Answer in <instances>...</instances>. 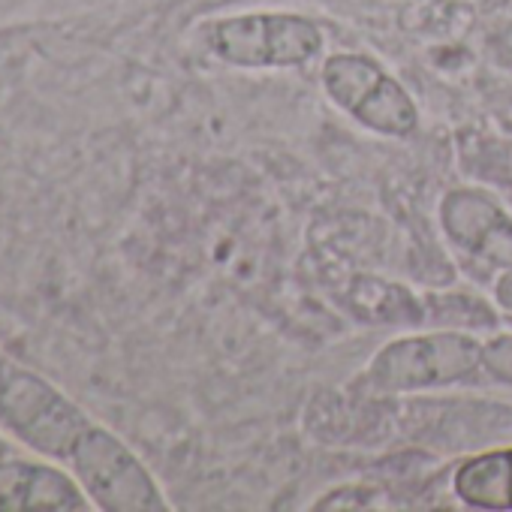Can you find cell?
Instances as JSON below:
<instances>
[{"instance_id": "cell-1", "label": "cell", "mask_w": 512, "mask_h": 512, "mask_svg": "<svg viewBox=\"0 0 512 512\" xmlns=\"http://www.w3.org/2000/svg\"><path fill=\"white\" fill-rule=\"evenodd\" d=\"M482 371V341L470 332L431 329L383 344L362 371L371 395H416L455 386Z\"/></svg>"}, {"instance_id": "cell-2", "label": "cell", "mask_w": 512, "mask_h": 512, "mask_svg": "<svg viewBox=\"0 0 512 512\" xmlns=\"http://www.w3.org/2000/svg\"><path fill=\"white\" fill-rule=\"evenodd\" d=\"M205 43L229 67L284 70L314 61L323 52V31L296 13H244L211 22Z\"/></svg>"}, {"instance_id": "cell-3", "label": "cell", "mask_w": 512, "mask_h": 512, "mask_svg": "<svg viewBox=\"0 0 512 512\" xmlns=\"http://www.w3.org/2000/svg\"><path fill=\"white\" fill-rule=\"evenodd\" d=\"M79 485L91 503L103 512H166L163 497L151 470L136 452L112 431L91 425L67 458Z\"/></svg>"}, {"instance_id": "cell-4", "label": "cell", "mask_w": 512, "mask_h": 512, "mask_svg": "<svg viewBox=\"0 0 512 512\" xmlns=\"http://www.w3.org/2000/svg\"><path fill=\"white\" fill-rule=\"evenodd\" d=\"M326 97L365 130L380 136H410L419 127V106L407 88L368 55H332L320 70Z\"/></svg>"}, {"instance_id": "cell-5", "label": "cell", "mask_w": 512, "mask_h": 512, "mask_svg": "<svg viewBox=\"0 0 512 512\" xmlns=\"http://www.w3.org/2000/svg\"><path fill=\"white\" fill-rule=\"evenodd\" d=\"M0 425H7L22 443L40 455L67 464L79 437L94 425L73 401L37 374L10 365L7 389L0 398Z\"/></svg>"}, {"instance_id": "cell-6", "label": "cell", "mask_w": 512, "mask_h": 512, "mask_svg": "<svg viewBox=\"0 0 512 512\" xmlns=\"http://www.w3.org/2000/svg\"><path fill=\"white\" fill-rule=\"evenodd\" d=\"M440 229L470 275L494 281L512 269V217L488 193L449 190L440 202Z\"/></svg>"}, {"instance_id": "cell-7", "label": "cell", "mask_w": 512, "mask_h": 512, "mask_svg": "<svg viewBox=\"0 0 512 512\" xmlns=\"http://www.w3.org/2000/svg\"><path fill=\"white\" fill-rule=\"evenodd\" d=\"M341 305L362 323L371 326H425V305L404 284L353 275L341 284Z\"/></svg>"}, {"instance_id": "cell-8", "label": "cell", "mask_w": 512, "mask_h": 512, "mask_svg": "<svg viewBox=\"0 0 512 512\" xmlns=\"http://www.w3.org/2000/svg\"><path fill=\"white\" fill-rule=\"evenodd\" d=\"M452 491L464 506L506 512L512 509V446L470 455L452 473Z\"/></svg>"}, {"instance_id": "cell-9", "label": "cell", "mask_w": 512, "mask_h": 512, "mask_svg": "<svg viewBox=\"0 0 512 512\" xmlns=\"http://www.w3.org/2000/svg\"><path fill=\"white\" fill-rule=\"evenodd\" d=\"M425 305V326L434 329H455V332H494L500 326L497 311L476 293L452 290V293H428Z\"/></svg>"}, {"instance_id": "cell-10", "label": "cell", "mask_w": 512, "mask_h": 512, "mask_svg": "<svg viewBox=\"0 0 512 512\" xmlns=\"http://www.w3.org/2000/svg\"><path fill=\"white\" fill-rule=\"evenodd\" d=\"M383 491L374 485H341L329 494H323L314 509L320 512H332V509H386L389 503L380 500Z\"/></svg>"}, {"instance_id": "cell-11", "label": "cell", "mask_w": 512, "mask_h": 512, "mask_svg": "<svg viewBox=\"0 0 512 512\" xmlns=\"http://www.w3.org/2000/svg\"><path fill=\"white\" fill-rule=\"evenodd\" d=\"M482 371L491 380L512 386V335H494L482 341Z\"/></svg>"}, {"instance_id": "cell-12", "label": "cell", "mask_w": 512, "mask_h": 512, "mask_svg": "<svg viewBox=\"0 0 512 512\" xmlns=\"http://www.w3.org/2000/svg\"><path fill=\"white\" fill-rule=\"evenodd\" d=\"M491 290H494V302L500 311L512 314V269L500 272L494 281H491Z\"/></svg>"}, {"instance_id": "cell-13", "label": "cell", "mask_w": 512, "mask_h": 512, "mask_svg": "<svg viewBox=\"0 0 512 512\" xmlns=\"http://www.w3.org/2000/svg\"><path fill=\"white\" fill-rule=\"evenodd\" d=\"M7 458H13V449H10V443L0 437V464H4Z\"/></svg>"}]
</instances>
